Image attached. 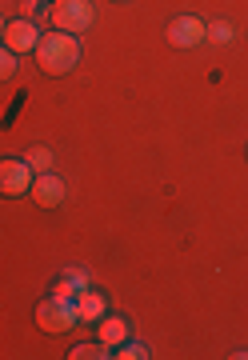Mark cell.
<instances>
[{
  "label": "cell",
  "instance_id": "5bb4252c",
  "mask_svg": "<svg viewBox=\"0 0 248 360\" xmlns=\"http://www.w3.org/2000/svg\"><path fill=\"white\" fill-rule=\"evenodd\" d=\"M209 40H216V44H228V40H233V25H228V20H216V25H209Z\"/></svg>",
  "mask_w": 248,
  "mask_h": 360
},
{
  "label": "cell",
  "instance_id": "7a4b0ae2",
  "mask_svg": "<svg viewBox=\"0 0 248 360\" xmlns=\"http://www.w3.org/2000/svg\"><path fill=\"white\" fill-rule=\"evenodd\" d=\"M37 324L44 333H72L80 324V312H77V300H65V296H48V300H40L37 304Z\"/></svg>",
  "mask_w": 248,
  "mask_h": 360
},
{
  "label": "cell",
  "instance_id": "7c38bea8",
  "mask_svg": "<svg viewBox=\"0 0 248 360\" xmlns=\"http://www.w3.org/2000/svg\"><path fill=\"white\" fill-rule=\"evenodd\" d=\"M117 356H120V360H144V356H148V348H144L141 340H124Z\"/></svg>",
  "mask_w": 248,
  "mask_h": 360
},
{
  "label": "cell",
  "instance_id": "3957f363",
  "mask_svg": "<svg viewBox=\"0 0 248 360\" xmlns=\"http://www.w3.org/2000/svg\"><path fill=\"white\" fill-rule=\"evenodd\" d=\"M48 16H53V25L60 32H72L77 37V32L92 28V0H53Z\"/></svg>",
  "mask_w": 248,
  "mask_h": 360
},
{
  "label": "cell",
  "instance_id": "277c9868",
  "mask_svg": "<svg viewBox=\"0 0 248 360\" xmlns=\"http://www.w3.org/2000/svg\"><path fill=\"white\" fill-rule=\"evenodd\" d=\"M32 168L28 160H16V156H0V196H25L32 188Z\"/></svg>",
  "mask_w": 248,
  "mask_h": 360
},
{
  "label": "cell",
  "instance_id": "30bf717a",
  "mask_svg": "<svg viewBox=\"0 0 248 360\" xmlns=\"http://www.w3.org/2000/svg\"><path fill=\"white\" fill-rule=\"evenodd\" d=\"M28 168H32V172H53V153H48V148H28Z\"/></svg>",
  "mask_w": 248,
  "mask_h": 360
},
{
  "label": "cell",
  "instance_id": "9a60e30c",
  "mask_svg": "<svg viewBox=\"0 0 248 360\" xmlns=\"http://www.w3.org/2000/svg\"><path fill=\"white\" fill-rule=\"evenodd\" d=\"M65 281L72 284L77 292H80V288H92V281H89V272H84V269H68V272H65Z\"/></svg>",
  "mask_w": 248,
  "mask_h": 360
},
{
  "label": "cell",
  "instance_id": "9c48e42d",
  "mask_svg": "<svg viewBox=\"0 0 248 360\" xmlns=\"http://www.w3.org/2000/svg\"><path fill=\"white\" fill-rule=\"evenodd\" d=\"M72 300H77V312H80V321H100V316H105L108 312V304H105V296L100 292H92V288H80L77 296H72Z\"/></svg>",
  "mask_w": 248,
  "mask_h": 360
},
{
  "label": "cell",
  "instance_id": "d6986e66",
  "mask_svg": "<svg viewBox=\"0 0 248 360\" xmlns=\"http://www.w3.org/2000/svg\"><path fill=\"white\" fill-rule=\"evenodd\" d=\"M120 4H124V0H120Z\"/></svg>",
  "mask_w": 248,
  "mask_h": 360
},
{
  "label": "cell",
  "instance_id": "2e32d148",
  "mask_svg": "<svg viewBox=\"0 0 248 360\" xmlns=\"http://www.w3.org/2000/svg\"><path fill=\"white\" fill-rule=\"evenodd\" d=\"M40 16H44V4H40V0H25V20H32V25H37Z\"/></svg>",
  "mask_w": 248,
  "mask_h": 360
},
{
  "label": "cell",
  "instance_id": "ac0fdd59",
  "mask_svg": "<svg viewBox=\"0 0 248 360\" xmlns=\"http://www.w3.org/2000/svg\"><path fill=\"white\" fill-rule=\"evenodd\" d=\"M0 37H4V20H0Z\"/></svg>",
  "mask_w": 248,
  "mask_h": 360
},
{
  "label": "cell",
  "instance_id": "4fadbf2b",
  "mask_svg": "<svg viewBox=\"0 0 248 360\" xmlns=\"http://www.w3.org/2000/svg\"><path fill=\"white\" fill-rule=\"evenodd\" d=\"M13 72H16V52L0 44V80H8Z\"/></svg>",
  "mask_w": 248,
  "mask_h": 360
},
{
  "label": "cell",
  "instance_id": "5b68a950",
  "mask_svg": "<svg viewBox=\"0 0 248 360\" xmlns=\"http://www.w3.org/2000/svg\"><path fill=\"white\" fill-rule=\"evenodd\" d=\"M164 32H169L172 49H196L200 40H209V25H204L200 16H176Z\"/></svg>",
  "mask_w": 248,
  "mask_h": 360
},
{
  "label": "cell",
  "instance_id": "e0dca14e",
  "mask_svg": "<svg viewBox=\"0 0 248 360\" xmlns=\"http://www.w3.org/2000/svg\"><path fill=\"white\" fill-rule=\"evenodd\" d=\"M53 296H65V300H72V296H77V288H72V284L60 276V284H56V292H53Z\"/></svg>",
  "mask_w": 248,
  "mask_h": 360
},
{
  "label": "cell",
  "instance_id": "52a82bcc",
  "mask_svg": "<svg viewBox=\"0 0 248 360\" xmlns=\"http://www.w3.org/2000/svg\"><path fill=\"white\" fill-rule=\"evenodd\" d=\"M28 196H32L40 208H60V200H65V180L56 176V172H37Z\"/></svg>",
  "mask_w": 248,
  "mask_h": 360
},
{
  "label": "cell",
  "instance_id": "8992f818",
  "mask_svg": "<svg viewBox=\"0 0 248 360\" xmlns=\"http://www.w3.org/2000/svg\"><path fill=\"white\" fill-rule=\"evenodd\" d=\"M0 44H4V49H13L16 56H20V52H37L40 32H37V25H32V20H25V16H20V20H8V25H4Z\"/></svg>",
  "mask_w": 248,
  "mask_h": 360
},
{
  "label": "cell",
  "instance_id": "ba28073f",
  "mask_svg": "<svg viewBox=\"0 0 248 360\" xmlns=\"http://www.w3.org/2000/svg\"><path fill=\"white\" fill-rule=\"evenodd\" d=\"M96 340L108 345V348H120L129 340V321H124V316H100V321H96Z\"/></svg>",
  "mask_w": 248,
  "mask_h": 360
},
{
  "label": "cell",
  "instance_id": "8fae6325",
  "mask_svg": "<svg viewBox=\"0 0 248 360\" xmlns=\"http://www.w3.org/2000/svg\"><path fill=\"white\" fill-rule=\"evenodd\" d=\"M68 356L72 360H100V356H108V345H100V340L96 345H77Z\"/></svg>",
  "mask_w": 248,
  "mask_h": 360
},
{
  "label": "cell",
  "instance_id": "6da1fadb",
  "mask_svg": "<svg viewBox=\"0 0 248 360\" xmlns=\"http://www.w3.org/2000/svg\"><path fill=\"white\" fill-rule=\"evenodd\" d=\"M37 65L48 77H68L80 65V40L72 32H60V28L56 32H44L37 44Z\"/></svg>",
  "mask_w": 248,
  "mask_h": 360
}]
</instances>
